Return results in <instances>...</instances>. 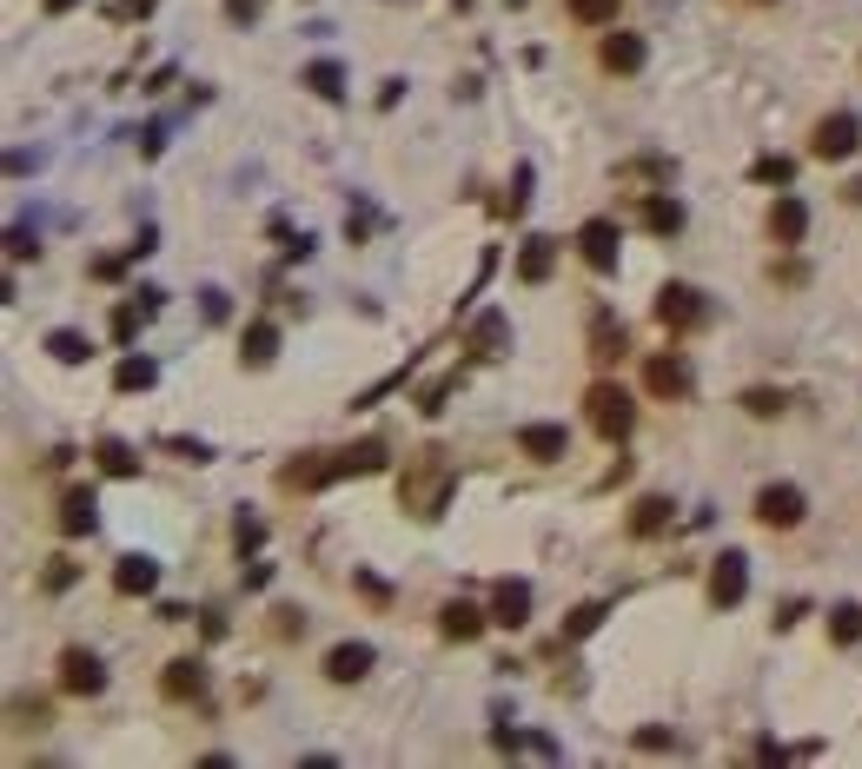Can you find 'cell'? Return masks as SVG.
Instances as JSON below:
<instances>
[{
  "label": "cell",
  "instance_id": "obj_1",
  "mask_svg": "<svg viewBox=\"0 0 862 769\" xmlns=\"http://www.w3.org/2000/svg\"><path fill=\"white\" fill-rule=\"evenodd\" d=\"M452 491H458V471L445 465V452H418L405 465V478H398V504L411 510V518H439V510L452 504Z\"/></svg>",
  "mask_w": 862,
  "mask_h": 769
},
{
  "label": "cell",
  "instance_id": "obj_2",
  "mask_svg": "<svg viewBox=\"0 0 862 769\" xmlns=\"http://www.w3.org/2000/svg\"><path fill=\"white\" fill-rule=\"evenodd\" d=\"M584 411H590V432H597L603 445L631 438V424H637V405H631V392H624V385H611V379H597V385L584 392Z\"/></svg>",
  "mask_w": 862,
  "mask_h": 769
},
{
  "label": "cell",
  "instance_id": "obj_3",
  "mask_svg": "<svg viewBox=\"0 0 862 769\" xmlns=\"http://www.w3.org/2000/svg\"><path fill=\"white\" fill-rule=\"evenodd\" d=\"M657 325H663V332H697V325H710V299H704L697 286L670 279V286L657 292Z\"/></svg>",
  "mask_w": 862,
  "mask_h": 769
},
{
  "label": "cell",
  "instance_id": "obj_4",
  "mask_svg": "<svg viewBox=\"0 0 862 769\" xmlns=\"http://www.w3.org/2000/svg\"><path fill=\"white\" fill-rule=\"evenodd\" d=\"M577 252H584V266H590L597 279H611V273H618V252H624L618 219H584V226H577Z\"/></svg>",
  "mask_w": 862,
  "mask_h": 769
},
{
  "label": "cell",
  "instance_id": "obj_5",
  "mask_svg": "<svg viewBox=\"0 0 862 769\" xmlns=\"http://www.w3.org/2000/svg\"><path fill=\"white\" fill-rule=\"evenodd\" d=\"M803 510H810V497L797 484H763L756 491V525H769V531H797Z\"/></svg>",
  "mask_w": 862,
  "mask_h": 769
},
{
  "label": "cell",
  "instance_id": "obj_6",
  "mask_svg": "<svg viewBox=\"0 0 862 769\" xmlns=\"http://www.w3.org/2000/svg\"><path fill=\"white\" fill-rule=\"evenodd\" d=\"M855 146H862V120H855L849 107L816 120V140H810V153H816V159H849Z\"/></svg>",
  "mask_w": 862,
  "mask_h": 769
},
{
  "label": "cell",
  "instance_id": "obj_7",
  "mask_svg": "<svg viewBox=\"0 0 862 769\" xmlns=\"http://www.w3.org/2000/svg\"><path fill=\"white\" fill-rule=\"evenodd\" d=\"M743 590H750V557H743V551L710 557V604H717V611H737Z\"/></svg>",
  "mask_w": 862,
  "mask_h": 769
},
{
  "label": "cell",
  "instance_id": "obj_8",
  "mask_svg": "<svg viewBox=\"0 0 862 769\" xmlns=\"http://www.w3.org/2000/svg\"><path fill=\"white\" fill-rule=\"evenodd\" d=\"M60 690H67V697H100V690H107L100 657H94V650H80V644L60 650Z\"/></svg>",
  "mask_w": 862,
  "mask_h": 769
},
{
  "label": "cell",
  "instance_id": "obj_9",
  "mask_svg": "<svg viewBox=\"0 0 862 769\" xmlns=\"http://www.w3.org/2000/svg\"><path fill=\"white\" fill-rule=\"evenodd\" d=\"M159 690H166V704H200L206 697V663L200 657H172L166 676H159Z\"/></svg>",
  "mask_w": 862,
  "mask_h": 769
},
{
  "label": "cell",
  "instance_id": "obj_10",
  "mask_svg": "<svg viewBox=\"0 0 862 769\" xmlns=\"http://www.w3.org/2000/svg\"><path fill=\"white\" fill-rule=\"evenodd\" d=\"M372 663H379V650L359 644V637H345V644L325 650V676H332V683H359V676H372Z\"/></svg>",
  "mask_w": 862,
  "mask_h": 769
},
{
  "label": "cell",
  "instance_id": "obj_11",
  "mask_svg": "<svg viewBox=\"0 0 862 769\" xmlns=\"http://www.w3.org/2000/svg\"><path fill=\"white\" fill-rule=\"evenodd\" d=\"M803 232H810V206L797 193H776L769 200V239L776 245H803Z\"/></svg>",
  "mask_w": 862,
  "mask_h": 769
},
{
  "label": "cell",
  "instance_id": "obj_12",
  "mask_svg": "<svg viewBox=\"0 0 862 769\" xmlns=\"http://www.w3.org/2000/svg\"><path fill=\"white\" fill-rule=\"evenodd\" d=\"M491 624H504V630L531 624V584H525V577H504V584L491 590Z\"/></svg>",
  "mask_w": 862,
  "mask_h": 769
},
{
  "label": "cell",
  "instance_id": "obj_13",
  "mask_svg": "<svg viewBox=\"0 0 862 769\" xmlns=\"http://www.w3.org/2000/svg\"><path fill=\"white\" fill-rule=\"evenodd\" d=\"M551 273H558V239H551V232H531L525 252H517V279H525V286H544Z\"/></svg>",
  "mask_w": 862,
  "mask_h": 769
},
{
  "label": "cell",
  "instance_id": "obj_14",
  "mask_svg": "<svg viewBox=\"0 0 862 769\" xmlns=\"http://www.w3.org/2000/svg\"><path fill=\"white\" fill-rule=\"evenodd\" d=\"M517 452L538 458V465H558L571 452V432H564V424H525V432H517Z\"/></svg>",
  "mask_w": 862,
  "mask_h": 769
},
{
  "label": "cell",
  "instance_id": "obj_15",
  "mask_svg": "<svg viewBox=\"0 0 862 769\" xmlns=\"http://www.w3.org/2000/svg\"><path fill=\"white\" fill-rule=\"evenodd\" d=\"M484 624H491V611L465 604V597H452V604L439 611V630H445L452 644H478V637H484Z\"/></svg>",
  "mask_w": 862,
  "mask_h": 769
},
{
  "label": "cell",
  "instance_id": "obj_16",
  "mask_svg": "<svg viewBox=\"0 0 862 769\" xmlns=\"http://www.w3.org/2000/svg\"><path fill=\"white\" fill-rule=\"evenodd\" d=\"M94 518H100L94 484H73V491L60 497V531H67V538H86V531H94Z\"/></svg>",
  "mask_w": 862,
  "mask_h": 769
},
{
  "label": "cell",
  "instance_id": "obj_17",
  "mask_svg": "<svg viewBox=\"0 0 862 769\" xmlns=\"http://www.w3.org/2000/svg\"><path fill=\"white\" fill-rule=\"evenodd\" d=\"M465 346H471L478 359H504V352H511V319H504V312H478Z\"/></svg>",
  "mask_w": 862,
  "mask_h": 769
},
{
  "label": "cell",
  "instance_id": "obj_18",
  "mask_svg": "<svg viewBox=\"0 0 862 769\" xmlns=\"http://www.w3.org/2000/svg\"><path fill=\"white\" fill-rule=\"evenodd\" d=\"M597 60H603V73H637L650 60V47H644V34H603Z\"/></svg>",
  "mask_w": 862,
  "mask_h": 769
},
{
  "label": "cell",
  "instance_id": "obj_19",
  "mask_svg": "<svg viewBox=\"0 0 862 769\" xmlns=\"http://www.w3.org/2000/svg\"><path fill=\"white\" fill-rule=\"evenodd\" d=\"M153 584H159V564H153L146 551H127V557L113 564V590H120V597H146Z\"/></svg>",
  "mask_w": 862,
  "mask_h": 769
},
{
  "label": "cell",
  "instance_id": "obj_20",
  "mask_svg": "<svg viewBox=\"0 0 862 769\" xmlns=\"http://www.w3.org/2000/svg\"><path fill=\"white\" fill-rule=\"evenodd\" d=\"M624 346H631L624 325H618L611 312H590V359H597V365H618V359H624Z\"/></svg>",
  "mask_w": 862,
  "mask_h": 769
},
{
  "label": "cell",
  "instance_id": "obj_21",
  "mask_svg": "<svg viewBox=\"0 0 862 769\" xmlns=\"http://www.w3.org/2000/svg\"><path fill=\"white\" fill-rule=\"evenodd\" d=\"M273 352H279V325H273V319H252V325L239 332V359H246V365H273Z\"/></svg>",
  "mask_w": 862,
  "mask_h": 769
},
{
  "label": "cell",
  "instance_id": "obj_22",
  "mask_svg": "<svg viewBox=\"0 0 862 769\" xmlns=\"http://www.w3.org/2000/svg\"><path fill=\"white\" fill-rule=\"evenodd\" d=\"M644 385H650V398H683L690 392V372H683V359H650L644 365Z\"/></svg>",
  "mask_w": 862,
  "mask_h": 769
},
{
  "label": "cell",
  "instance_id": "obj_23",
  "mask_svg": "<svg viewBox=\"0 0 862 769\" xmlns=\"http://www.w3.org/2000/svg\"><path fill=\"white\" fill-rule=\"evenodd\" d=\"M663 525H670V497H637V504H631V525H624V531H631V538H657Z\"/></svg>",
  "mask_w": 862,
  "mask_h": 769
},
{
  "label": "cell",
  "instance_id": "obj_24",
  "mask_svg": "<svg viewBox=\"0 0 862 769\" xmlns=\"http://www.w3.org/2000/svg\"><path fill=\"white\" fill-rule=\"evenodd\" d=\"M47 352H53L60 365H86V359H94V338L73 332V325H60V332H47Z\"/></svg>",
  "mask_w": 862,
  "mask_h": 769
},
{
  "label": "cell",
  "instance_id": "obj_25",
  "mask_svg": "<svg viewBox=\"0 0 862 769\" xmlns=\"http://www.w3.org/2000/svg\"><path fill=\"white\" fill-rule=\"evenodd\" d=\"M299 80H306V87H312L319 100H345V67H338V60H312Z\"/></svg>",
  "mask_w": 862,
  "mask_h": 769
},
{
  "label": "cell",
  "instance_id": "obj_26",
  "mask_svg": "<svg viewBox=\"0 0 862 769\" xmlns=\"http://www.w3.org/2000/svg\"><path fill=\"white\" fill-rule=\"evenodd\" d=\"M94 458H100V471H107V478H133V471H140L133 445H120V438H100V445H94Z\"/></svg>",
  "mask_w": 862,
  "mask_h": 769
},
{
  "label": "cell",
  "instance_id": "obj_27",
  "mask_svg": "<svg viewBox=\"0 0 862 769\" xmlns=\"http://www.w3.org/2000/svg\"><path fill=\"white\" fill-rule=\"evenodd\" d=\"M618 8H624V0H564V14H571V21H584V27H611V21H618Z\"/></svg>",
  "mask_w": 862,
  "mask_h": 769
},
{
  "label": "cell",
  "instance_id": "obj_28",
  "mask_svg": "<svg viewBox=\"0 0 862 769\" xmlns=\"http://www.w3.org/2000/svg\"><path fill=\"white\" fill-rule=\"evenodd\" d=\"M829 644H842V650L862 644V604H836L829 611Z\"/></svg>",
  "mask_w": 862,
  "mask_h": 769
},
{
  "label": "cell",
  "instance_id": "obj_29",
  "mask_svg": "<svg viewBox=\"0 0 862 769\" xmlns=\"http://www.w3.org/2000/svg\"><path fill=\"white\" fill-rule=\"evenodd\" d=\"M644 226H650L657 239H670V232H683V206H677V200H650V206H644Z\"/></svg>",
  "mask_w": 862,
  "mask_h": 769
},
{
  "label": "cell",
  "instance_id": "obj_30",
  "mask_svg": "<svg viewBox=\"0 0 862 769\" xmlns=\"http://www.w3.org/2000/svg\"><path fill=\"white\" fill-rule=\"evenodd\" d=\"M458 385H465V379H458V372H445V379H439V385H424V392H418V411H424V418H439V411H445V405H452V398H458Z\"/></svg>",
  "mask_w": 862,
  "mask_h": 769
},
{
  "label": "cell",
  "instance_id": "obj_31",
  "mask_svg": "<svg viewBox=\"0 0 862 769\" xmlns=\"http://www.w3.org/2000/svg\"><path fill=\"white\" fill-rule=\"evenodd\" d=\"M153 379H159V372H153V359H120V372H113V385H120V392H153Z\"/></svg>",
  "mask_w": 862,
  "mask_h": 769
},
{
  "label": "cell",
  "instance_id": "obj_32",
  "mask_svg": "<svg viewBox=\"0 0 862 769\" xmlns=\"http://www.w3.org/2000/svg\"><path fill=\"white\" fill-rule=\"evenodd\" d=\"M750 180H763V187H790V180H797V159H783V153H776V159H756V166H750Z\"/></svg>",
  "mask_w": 862,
  "mask_h": 769
},
{
  "label": "cell",
  "instance_id": "obj_33",
  "mask_svg": "<svg viewBox=\"0 0 862 769\" xmlns=\"http://www.w3.org/2000/svg\"><path fill=\"white\" fill-rule=\"evenodd\" d=\"M750 418H776V411H783V392H769V385H750L743 398H737Z\"/></svg>",
  "mask_w": 862,
  "mask_h": 769
},
{
  "label": "cell",
  "instance_id": "obj_34",
  "mask_svg": "<svg viewBox=\"0 0 862 769\" xmlns=\"http://www.w3.org/2000/svg\"><path fill=\"white\" fill-rule=\"evenodd\" d=\"M603 624V604H577L571 617H564V644H577V637H590Z\"/></svg>",
  "mask_w": 862,
  "mask_h": 769
},
{
  "label": "cell",
  "instance_id": "obj_35",
  "mask_svg": "<svg viewBox=\"0 0 862 769\" xmlns=\"http://www.w3.org/2000/svg\"><path fill=\"white\" fill-rule=\"evenodd\" d=\"M140 319H153V312H146V299H133V305H120V312H113V338H120V346H133Z\"/></svg>",
  "mask_w": 862,
  "mask_h": 769
},
{
  "label": "cell",
  "instance_id": "obj_36",
  "mask_svg": "<svg viewBox=\"0 0 862 769\" xmlns=\"http://www.w3.org/2000/svg\"><path fill=\"white\" fill-rule=\"evenodd\" d=\"M677 166L670 159H631V166H618V180H670Z\"/></svg>",
  "mask_w": 862,
  "mask_h": 769
},
{
  "label": "cell",
  "instance_id": "obj_37",
  "mask_svg": "<svg viewBox=\"0 0 862 769\" xmlns=\"http://www.w3.org/2000/svg\"><path fill=\"white\" fill-rule=\"evenodd\" d=\"M232 544H239V551H259V544H266V525H259V518H246V510H239V525H232Z\"/></svg>",
  "mask_w": 862,
  "mask_h": 769
},
{
  "label": "cell",
  "instance_id": "obj_38",
  "mask_svg": "<svg viewBox=\"0 0 862 769\" xmlns=\"http://www.w3.org/2000/svg\"><path fill=\"white\" fill-rule=\"evenodd\" d=\"M273 630H279V637H306V611L279 604V611H273Z\"/></svg>",
  "mask_w": 862,
  "mask_h": 769
},
{
  "label": "cell",
  "instance_id": "obj_39",
  "mask_svg": "<svg viewBox=\"0 0 862 769\" xmlns=\"http://www.w3.org/2000/svg\"><path fill=\"white\" fill-rule=\"evenodd\" d=\"M34 252H40V239H34L27 226H14V232H8V260H34Z\"/></svg>",
  "mask_w": 862,
  "mask_h": 769
},
{
  "label": "cell",
  "instance_id": "obj_40",
  "mask_svg": "<svg viewBox=\"0 0 862 769\" xmlns=\"http://www.w3.org/2000/svg\"><path fill=\"white\" fill-rule=\"evenodd\" d=\"M166 452H180V458H187V465H206V458H213V452H206V445H200V438H166Z\"/></svg>",
  "mask_w": 862,
  "mask_h": 769
},
{
  "label": "cell",
  "instance_id": "obj_41",
  "mask_svg": "<svg viewBox=\"0 0 862 769\" xmlns=\"http://www.w3.org/2000/svg\"><path fill=\"white\" fill-rule=\"evenodd\" d=\"M14 717H21V723H34V730H40V723H47V704H40V697H14Z\"/></svg>",
  "mask_w": 862,
  "mask_h": 769
},
{
  "label": "cell",
  "instance_id": "obj_42",
  "mask_svg": "<svg viewBox=\"0 0 862 769\" xmlns=\"http://www.w3.org/2000/svg\"><path fill=\"white\" fill-rule=\"evenodd\" d=\"M73 584V564L67 557H53V570H47V590H67Z\"/></svg>",
  "mask_w": 862,
  "mask_h": 769
},
{
  "label": "cell",
  "instance_id": "obj_43",
  "mask_svg": "<svg viewBox=\"0 0 862 769\" xmlns=\"http://www.w3.org/2000/svg\"><path fill=\"white\" fill-rule=\"evenodd\" d=\"M200 299H206V319H226V292H219V286H206Z\"/></svg>",
  "mask_w": 862,
  "mask_h": 769
},
{
  "label": "cell",
  "instance_id": "obj_44",
  "mask_svg": "<svg viewBox=\"0 0 862 769\" xmlns=\"http://www.w3.org/2000/svg\"><path fill=\"white\" fill-rule=\"evenodd\" d=\"M637 749H670V730H637Z\"/></svg>",
  "mask_w": 862,
  "mask_h": 769
},
{
  "label": "cell",
  "instance_id": "obj_45",
  "mask_svg": "<svg viewBox=\"0 0 862 769\" xmlns=\"http://www.w3.org/2000/svg\"><path fill=\"white\" fill-rule=\"evenodd\" d=\"M842 200H849V206H862V173H855V180L842 187Z\"/></svg>",
  "mask_w": 862,
  "mask_h": 769
},
{
  "label": "cell",
  "instance_id": "obj_46",
  "mask_svg": "<svg viewBox=\"0 0 862 769\" xmlns=\"http://www.w3.org/2000/svg\"><path fill=\"white\" fill-rule=\"evenodd\" d=\"M40 8H47V14H73V8H80V0H40Z\"/></svg>",
  "mask_w": 862,
  "mask_h": 769
}]
</instances>
